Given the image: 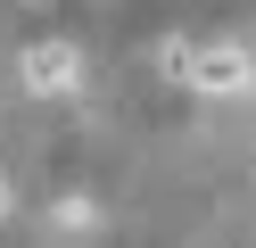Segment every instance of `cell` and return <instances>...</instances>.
<instances>
[{
	"label": "cell",
	"mask_w": 256,
	"mask_h": 248,
	"mask_svg": "<svg viewBox=\"0 0 256 248\" xmlns=\"http://www.w3.org/2000/svg\"><path fill=\"white\" fill-rule=\"evenodd\" d=\"M17 83H25L34 99H66V91H83V58H74L66 42H34V50L17 58Z\"/></svg>",
	"instance_id": "obj_1"
},
{
	"label": "cell",
	"mask_w": 256,
	"mask_h": 248,
	"mask_svg": "<svg viewBox=\"0 0 256 248\" xmlns=\"http://www.w3.org/2000/svg\"><path fill=\"white\" fill-rule=\"evenodd\" d=\"M248 83H256V58H248V50H232V42H206V50H198V83H190V91L240 99Z\"/></svg>",
	"instance_id": "obj_2"
},
{
	"label": "cell",
	"mask_w": 256,
	"mask_h": 248,
	"mask_svg": "<svg viewBox=\"0 0 256 248\" xmlns=\"http://www.w3.org/2000/svg\"><path fill=\"white\" fill-rule=\"evenodd\" d=\"M157 75L190 91V83H198V42H166V50H157Z\"/></svg>",
	"instance_id": "obj_3"
},
{
	"label": "cell",
	"mask_w": 256,
	"mask_h": 248,
	"mask_svg": "<svg viewBox=\"0 0 256 248\" xmlns=\"http://www.w3.org/2000/svg\"><path fill=\"white\" fill-rule=\"evenodd\" d=\"M8 207H17V190H8V174H0V215H8Z\"/></svg>",
	"instance_id": "obj_4"
},
{
	"label": "cell",
	"mask_w": 256,
	"mask_h": 248,
	"mask_svg": "<svg viewBox=\"0 0 256 248\" xmlns=\"http://www.w3.org/2000/svg\"><path fill=\"white\" fill-rule=\"evenodd\" d=\"M25 9H42V0H25Z\"/></svg>",
	"instance_id": "obj_5"
}]
</instances>
